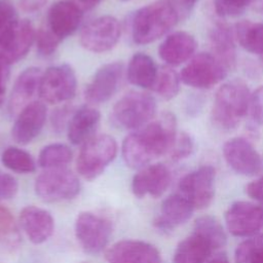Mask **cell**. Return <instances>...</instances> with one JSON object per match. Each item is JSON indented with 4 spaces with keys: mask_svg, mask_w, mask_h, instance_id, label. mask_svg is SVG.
<instances>
[{
    "mask_svg": "<svg viewBox=\"0 0 263 263\" xmlns=\"http://www.w3.org/2000/svg\"><path fill=\"white\" fill-rule=\"evenodd\" d=\"M100 118L99 110L93 107L82 106L75 110L67 127L69 141L73 145H83L95 136Z\"/></svg>",
    "mask_w": 263,
    "mask_h": 263,
    "instance_id": "cell-24",
    "label": "cell"
},
{
    "mask_svg": "<svg viewBox=\"0 0 263 263\" xmlns=\"http://www.w3.org/2000/svg\"><path fill=\"white\" fill-rule=\"evenodd\" d=\"M246 191L250 197L263 205V176L249 183Z\"/></svg>",
    "mask_w": 263,
    "mask_h": 263,
    "instance_id": "cell-42",
    "label": "cell"
},
{
    "mask_svg": "<svg viewBox=\"0 0 263 263\" xmlns=\"http://www.w3.org/2000/svg\"><path fill=\"white\" fill-rule=\"evenodd\" d=\"M177 135L175 116L170 112L163 113L123 140L124 162L132 168H142L153 159L170 154Z\"/></svg>",
    "mask_w": 263,
    "mask_h": 263,
    "instance_id": "cell-1",
    "label": "cell"
},
{
    "mask_svg": "<svg viewBox=\"0 0 263 263\" xmlns=\"http://www.w3.org/2000/svg\"><path fill=\"white\" fill-rule=\"evenodd\" d=\"M75 3L78 4V6L84 11L93 8L96 5H98L101 0H73Z\"/></svg>",
    "mask_w": 263,
    "mask_h": 263,
    "instance_id": "cell-45",
    "label": "cell"
},
{
    "mask_svg": "<svg viewBox=\"0 0 263 263\" xmlns=\"http://www.w3.org/2000/svg\"><path fill=\"white\" fill-rule=\"evenodd\" d=\"M171 172L162 163L149 164L137 173L132 181V190L135 196L143 198L146 195L152 197L161 196L170 186Z\"/></svg>",
    "mask_w": 263,
    "mask_h": 263,
    "instance_id": "cell-18",
    "label": "cell"
},
{
    "mask_svg": "<svg viewBox=\"0 0 263 263\" xmlns=\"http://www.w3.org/2000/svg\"><path fill=\"white\" fill-rule=\"evenodd\" d=\"M250 102V91L243 81L236 79L223 84L214 100V121L222 128H234L246 116Z\"/></svg>",
    "mask_w": 263,
    "mask_h": 263,
    "instance_id": "cell-3",
    "label": "cell"
},
{
    "mask_svg": "<svg viewBox=\"0 0 263 263\" xmlns=\"http://www.w3.org/2000/svg\"><path fill=\"white\" fill-rule=\"evenodd\" d=\"M158 68L153 59L146 53L138 52L134 54L127 66L128 81L141 88H152Z\"/></svg>",
    "mask_w": 263,
    "mask_h": 263,
    "instance_id": "cell-26",
    "label": "cell"
},
{
    "mask_svg": "<svg viewBox=\"0 0 263 263\" xmlns=\"http://www.w3.org/2000/svg\"><path fill=\"white\" fill-rule=\"evenodd\" d=\"M208 263H230V262L225 255H219V256H216L211 261H209Z\"/></svg>",
    "mask_w": 263,
    "mask_h": 263,
    "instance_id": "cell-46",
    "label": "cell"
},
{
    "mask_svg": "<svg viewBox=\"0 0 263 263\" xmlns=\"http://www.w3.org/2000/svg\"><path fill=\"white\" fill-rule=\"evenodd\" d=\"M72 156L69 146L61 143L49 144L40 151L38 163L45 170L65 167L72 160Z\"/></svg>",
    "mask_w": 263,
    "mask_h": 263,
    "instance_id": "cell-30",
    "label": "cell"
},
{
    "mask_svg": "<svg viewBox=\"0 0 263 263\" xmlns=\"http://www.w3.org/2000/svg\"><path fill=\"white\" fill-rule=\"evenodd\" d=\"M225 223L234 236L256 235L263 229V206L249 201H235L225 213Z\"/></svg>",
    "mask_w": 263,
    "mask_h": 263,
    "instance_id": "cell-13",
    "label": "cell"
},
{
    "mask_svg": "<svg viewBox=\"0 0 263 263\" xmlns=\"http://www.w3.org/2000/svg\"><path fill=\"white\" fill-rule=\"evenodd\" d=\"M194 233L202 236L213 248L217 250L226 243V234L220 222L212 216H201L194 223Z\"/></svg>",
    "mask_w": 263,
    "mask_h": 263,
    "instance_id": "cell-29",
    "label": "cell"
},
{
    "mask_svg": "<svg viewBox=\"0 0 263 263\" xmlns=\"http://www.w3.org/2000/svg\"><path fill=\"white\" fill-rule=\"evenodd\" d=\"M235 35L246 50L256 54L263 53V24L241 21L235 25Z\"/></svg>",
    "mask_w": 263,
    "mask_h": 263,
    "instance_id": "cell-27",
    "label": "cell"
},
{
    "mask_svg": "<svg viewBox=\"0 0 263 263\" xmlns=\"http://www.w3.org/2000/svg\"><path fill=\"white\" fill-rule=\"evenodd\" d=\"M42 72L37 67L25 69L16 78L9 98V110L11 113H20L26 106L32 103L34 96L39 92Z\"/></svg>",
    "mask_w": 263,
    "mask_h": 263,
    "instance_id": "cell-21",
    "label": "cell"
},
{
    "mask_svg": "<svg viewBox=\"0 0 263 263\" xmlns=\"http://www.w3.org/2000/svg\"><path fill=\"white\" fill-rule=\"evenodd\" d=\"M228 165L237 174L257 176L263 172V159L258 151L243 138H233L223 146Z\"/></svg>",
    "mask_w": 263,
    "mask_h": 263,
    "instance_id": "cell-14",
    "label": "cell"
},
{
    "mask_svg": "<svg viewBox=\"0 0 263 263\" xmlns=\"http://www.w3.org/2000/svg\"><path fill=\"white\" fill-rule=\"evenodd\" d=\"M213 252L212 246L200 235L192 233L177 247L174 263H204Z\"/></svg>",
    "mask_w": 263,
    "mask_h": 263,
    "instance_id": "cell-25",
    "label": "cell"
},
{
    "mask_svg": "<svg viewBox=\"0 0 263 263\" xmlns=\"http://www.w3.org/2000/svg\"><path fill=\"white\" fill-rule=\"evenodd\" d=\"M20 232L11 212L0 205V243L14 248L20 241Z\"/></svg>",
    "mask_w": 263,
    "mask_h": 263,
    "instance_id": "cell-34",
    "label": "cell"
},
{
    "mask_svg": "<svg viewBox=\"0 0 263 263\" xmlns=\"http://www.w3.org/2000/svg\"><path fill=\"white\" fill-rule=\"evenodd\" d=\"M181 78L170 66H162L157 71L156 80L152 86L154 91L165 100L177 96L180 88Z\"/></svg>",
    "mask_w": 263,
    "mask_h": 263,
    "instance_id": "cell-32",
    "label": "cell"
},
{
    "mask_svg": "<svg viewBox=\"0 0 263 263\" xmlns=\"http://www.w3.org/2000/svg\"><path fill=\"white\" fill-rule=\"evenodd\" d=\"M36 32L28 20H18L0 34V60L7 65L23 59L35 41Z\"/></svg>",
    "mask_w": 263,
    "mask_h": 263,
    "instance_id": "cell-10",
    "label": "cell"
},
{
    "mask_svg": "<svg viewBox=\"0 0 263 263\" xmlns=\"http://www.w3.org/2000/svg\"><path fill=\"white\" fill-rule=\"evenodd\" d=\"M235 263H263V234H256L240 242L234 254Z\"/></svg>",
    "mask_w": 263,
    "mask_h": 263,
    "instance_id": "cell-33",
    "label": "cell"
},
{
    "mask_svg": "<svg viewBox=\"0 0 263 263\" xmlns=\"http://www.w3.org/2000/svg\"><path fill=\"white\" fill-rule=\"evenodd\" d=\"M193 150V143L189 135L181 133L177 135L173 148L170 152V157L173 160H181L188 157Z\"/></svg>",
    "mask_w": 263,
    "mask_h": 263,
    "instance_id": "cell-37",
    "label": "cell"
},
{
    "mask_svg": "<svg viewBox=\"0 0 263 263\" xmlns=\"http://www.w3.org/2000/svg\"><path fill=\"white\" fill-rule=\"evenodd\" d=\"M213 48L216 51V55L227 68L231 67L234 63V44L229 29L223 25L218 24L211 34Z\"/></svg>",
    "mask_w": 263,
    "mask_h": 263,
    "instance_id": "cell-28",
    "label": "cell"
},
{
    "mask_svg": "<svg viewBox=\"0 0 263 263\" xmlns=\"http://www.w3.org/2000/svg\"><path fill=\"white\" fill-rule=\"evenodd\" d=\"M108 220L92 213L78 215L75 222V235L81 248L88 254H98L107 246L111 235Z\"/></svg>",
    "mask_w": 263,
    "mask_h": 263,
    "instance_id": "cell-11",
    "label": "cell"
},
{
    "mask_svg": "<svg viewBox=\"0 0 263 263\" xmlns=\"http://www.w3.org/2000/svg\"><path fill=\"white\" fill-rule=\"evenodd\" d=\"M105 257L109 263H161L160 253L153 245L135 239L115 242Z\"/></svg>",
    "mask_w": 263,
    "mask_h": 263,
    "instance_id": "cell-16",
    "label": "cell"
},
{
    "mask_svg": "<svg viewBox=\"0 0 263 263\" xmlns=\"http://www.w3.org/2000/svg\"><path fill=\"white\" fill-rule=\"evenodd\" d=\"M79 190L78 178L66 167L45 170L35 182L36 194L42 200L49 202L71 199L79 193Z\"/></svg>",
    "mask_w": 263,
    "mask_h": 263,
    "instance_id": "cell-6",
    "label": "cell"
},
{
    "mask_svg": "<svg viewBox=\"0 0 263 263\" xmlns=\"http://www.w3.org/2000/svg\"><path fill=\"white\" fill-rule=\"evenodd\" d=\"M123 72L120 62L109 63L97 70L85 86L84 99L90 104H102L109 101L117 91Z\"/></svg>",
    "mask_w": 263,
    "mask_h": 263,
    "instance_id": "cell-15",
    "label": "cell"
},
{
    "mask_svg": "<svg viewBox=\"0 0 263 263\" xmlns=\"http://www.w3.org/2000/svg\"><path fill=\"white\" fill-rule=\"evenodd\" d=\"M215 168L203 165L185 175L180 183L179 189L194 206L204 209L212 202L215 194Z\"/></svg>",
    "mask_w": 263,
    "mask_h": 263,
    "instance_id": "cell-12",
    "label": "cell"
},
{
    "mask_svg": "<svg viewBox=\"0 0 263 263\" xmlns=\"http://www.w3.org/2000/svg\"><path fill=\"white\" fill-rule=\"evenodd\" d=\"M197 43L187 32H175L159 45L158 54L168 66H179L188 61L196 49Z\"/></svg>",
    "mask_w": 263,
    "mask_h": 263,
    "instance_id": "cell-23",
    "label": "cell"
},
{
    "mask_svg": "<svg viewBox=\"0 0 263 263\" xmlns=\"http://www.w3.org/2000/svg\"><path fill=\"white\" fill-rule=\"evenodd\" d=\"M194 206L181 193L167 196L161 204V215L154 224L162 231H172L176 227L187 222L193 213Z\"/></svg>",
    "mask_w": 263,
    "mask_h": 263,
    "instance_id": "cell-22",
    "label": "cell"
},
{
    "mask_svg": "<svg viewBox=\"0 0 263 263\" xmlns=\"http://www.w3.org/2000/svg\"><path fill=\"white\" fill-rule=\"evenodd\" d=\"M46 114V107L43 103H30L17 114L11 129L12 139L21 145L32 142L42 130Z\"/></svg>",
    "mask_w": 263,
    "mask_h": 263,
    "instance_id": "cell-19",
    "label": "cell"
},
{
    "mask_svg": "<svg viewBox=\"0 0 263 263\" xmlns=\"http://www.w3.org/2000/svg\"><path fill=\"white\" fill-rule=\"evenodd\" d=\"M9 65L5 64L0 60V107L4 101V96H5V90H6V83L8 80V70Z\"/></svg>",
    "mask_w": 263,
    "mask_h": 263,
    "instance_id": "cell-43",
    "label": "cell"
},
{
    "mask_svg": "<svg viewBox=\"0 0 263 263\" xmlns=\"http://www.w3.org/2000/svg\"><path fill=\"white\" fill-rule=\"evenodd\" d=\"M254 1L257 4L258 9L263 13V0H254Z\"/></svg>",
    "mask_w": 263,
    "mask_h": 263,
    "instance_id": "cell-47",
    "label": "cell"
},
{
    "mask_svg": "<svg viewBox=\"0 0 263 263\" xmlns=\"http://www.w3.org/2000/svg\"><path fill=\"white\" fill-rule=\"evenodd\" d=\"M227 67L211 53H199L182 70L181 80L194 88H211L227 75Z\"/></svg>",
    "mask_w": 263,
    "mask_h": 263,
    "instance_id": "cell-8",
    "label": "cell"
},
{
    "mask_svg": "<svg viewBox=\"0 0 263 263\" xmlns=\"http://www.w3.org/2000/svg\"><path fill=\"white\" fill-rule=\"evenodd\" d=\"M121 34L119 22L112 15H103L89 22L81 31L80 43L91 52H105L113 48Z\"/></svg>",
    "mask_w": 263,
    "mask_h": 263,
    "instance_id": "cell-9",
    "label": "cell"
},
{
    "mask_svg": "<svg viewBox=\"0 0 263 263\" xmlns=\"http://www.w3.org/2000/svg\"><path fill=\"white\" fill-rule=\"evenodd\" d=\"M251 107L254 119L263 124V86L256 89L251 97Z\"/></svg>",
    "mask_w": 263,
    "mask_h": 263,
    "instance_id": "cell-41",
    "label": "cell"
},
{
    "mask_svg": "<svg viewBox=\"0 0 263 263\" xmlns=\"http://www.w3.org/2000/svg\"><path fill=\"white\" fill-rule=\"evenodd\" d=\"M1 161L8 170L20 173L29 174L36 170V163L33 157L25 150L17 147H8L1 155Z\"/></svg>",
    "mask_w": 263,
    "mask_h": 263,
    "instance_id": "cell-31",
    "label": "cell"
},
{
    "mask_svg": "<svg viewBox=\"0 0 263 263\" xmlns=\"http://www.w3.org/2000/svg\"><path fill=\"white\" fill-rule=\"evenodd\" d=\"M77 78L74 70L67 64L49 67L42 73L39 95L47 103L58 104L74 98Z\"/></svg>",
    "mask_w": 263,
    "mask_h": 263,
    "instance_id": "cell-7",
    "label": "cell"
},
{
    "mask_svg": "<svg viewBox=\"0 0 263 263\" xmlns=\"http://www.w3.org/2000/svg\"><path fill=\"white\" fill-rule=\"evenodd\" d=\"M117 154V143L109 135L93 136L82 145L77 158V171L86 180L99 177Z\"/></svg>",
    "mask_w": 263,
    "mask_h": 263,
    "instance_id": "cell-5",
    "label": "cell"
},
{
    "mask_svg": "<svg viewBox=\"0 0 263 263\" xmlns=\"http://www.w3.org/2000/svg\"><path fill=\"white\" fill-rule=\"evenodd\" d=\"M254 0H214L218 14L224 16H236L245 11Z\"/></svg>",
    "mask_w": 263,
    "mask_h": 263,
    "instance_id": "cell-36",
    "label": "cell"
},
{
    "mask_svg": "<svg viewBox=\"0 0 263 263\" xmlns=\"http://www.w3.org/2000/svg\"><path fill=\"white\" fill-rule=\"evenodd\" d=\"M20 224L28 238L36 245L46 241L54 229V221L50 213L33 205L22 210Z\"/></svg>",
    "mask_w": 263,
    "mask_h": 263,
    "instance_id": "cell-20",
    "label": "cell"
},
{
    "mask_svg": "<svg viewBox=\"0 0 263 263\" xmlns=\"http://www.w3.org/2000/svg\"><path fill=\"white\" fill-rule=\"evenodd\" d=\"M155 113L156 102L152 96L132 90L121 97L113 106L111 121L118 128L137 130L148 124Z\"/></svg>",
    "mask_w": 263,
    "mask_h": 263,
    "instance_id": "cell-4",
    "label": "cell"
},
{
    "mask_svg": "<svg viewBox=\"0 0 263 263\" xmlns=\"http://www.w3.org/2000/svg\"><path fill=\"white\" fill-rule=\"evenodd\" d=\"M192 7L184 0H157L136 11L132 38L137 44L151 43L166 34Z\"/></svg>",
    "mask_w": 263,
    "mask_h": 263,
    "instance_id": "cell-2",
    "label": "cell"
},
{
    "mask_svg": "<svg viewBox=\"0 0 263 263\" xmlns=\"http://www.w3.org/2000/svg\"><path fill=\"white\" fill-rule=\"evenodd\" d=\"M62 40L57 37L47 27L41 28L35 37L36 48L40 55L48 57L51 55L58 48Z\"/></svg>",
    "mask_w": 263,
    "mask_h": 263,
    "instance_id": "cell-35",
    "label": "cell"
},
{
    "mask_svg": "<svg viewBox=\"0 0 263 263\" xmlns=\"http://www.w3.org/2000/svg\"><path fill=\"white\" fill-rule=\"evenodd\" d=\"M74 111L75 110H73V107L69 105H64L57 108L51 114L52 128L58 133L63 132L65 128H67Z\"/></svg>",
    "mask_w": 263,
    "mask_h": 263,
    "instance_id": "cell-39",
    "label": "cell"
},
{
    "mask_svg": "<svg viewBox=\"0 0 263 263\" xmlns=\"http://www.w3.org/2000/svg\"><path fill=\"white\" fill-rule=\"evenodd\" d=\"M18 21L17 11L11 0H0V34Z\"/></svg>",
    "mask_w": 263,
    "mask_h": 263,
    "instance_id": "cell-38",
    "label": "cell"
},
{
    "mask_svg": "<svg viewBox=\"0 0 263 263\" xmlns=\"http://www.w3.org/2000/svg\"><path fill=\"white\" fill-rule=\"evenodd\" d=\"M189 6H191V7H193V5H194V3H195V1L196 0H184Z\"/></svg>",
    "mask_w": 263,
    "mask_h": 263,
    "instance_id": "cell-48",
    "label": "cell"
},
{
    "mask_svg": "<svg viewBox=\"0 0 263 263\" xmlns=\"http://www.w3.org/2000/svg\"><path fill=\"white\" fill-rule=\"evenodd\" d=\"M82 17L83 10L73 0H59L48 9L46 27L62 40L78 29Z\"/></svg>",
    "mask_w": 263,
    "mask_h": 263,
    "instance_id": "cell-17",
    "label": "cell"
},
{
    "mask_svg": "<svg viewBox=\"0 0 263 263\" xmlns=\"http://www.w3.org/2000/svg\"><path fill=\"white\" fill-rule=\"evenodd\" d=\"M47 0H20L21 8L26 12H35L42 8Z\"/></svg>",
    "mask_w": 263,
    "mask_h": 263,
    "instance_id": "cell-44",
    "label": "cell"
},
{
    "mask_svg": "<svg viewBox=\"0 0 263 263\" xmlns=\"http://www.w3.org/2000/svg\"><path fill=\"white\" fill-rule=\"evenodd\" d=\"M121 1H130V0H121Z\"/></svg>",
    "mask_w": 263,
    "mask_h": 263,
    "instance_id": "cell-49",
    "label": "cell"
},
{
    "mask_svg": "<svg viewBox=\"0 0 263 263\" xmlns=\"http://www.w3.org/2000/svg\"><path fill=\"white\" fill-rule=\"evenodd\" d=\"M18 184L9 174L0 171V199H10L17 193Z\"/></svg>",
    "mask_w": 263,
    "mask_h": 263,
    "instance_id": "cell-40",
    "label": "cell"
}]
</instances>
